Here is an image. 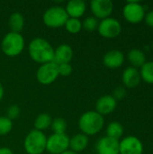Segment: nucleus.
<instances>
[{
  "mask_svg": "<svg viewBox=\"0 0 153 154\" xmlns=\"http://www.w3.org/2000/svg\"><path fill=\"white\" fill-rule=\"evenodd\" d=\"M28 53L33 61L41 65L53 61L54 48L47 40L37 37L32 39L29 43Z\"/></svg>",
  "mask_w": 153,
  "mask_h": 154,
  "instance_id": "f257e3e1",
  "label": "nucleus"
},
{
  "mask_svg": "<svg viewBox=\"0 0 153 154\" xmlns=\"http://www.w3.org/2000/svg\"><path fill=\"white\" fill-rule=\"evenodd\" d=\"M105 125L104 116L95 110L87 111L78 119V127L82 134L92 136L101 132Z\"/></svg>",
  "mask_w": 153,
  "mask_h": 154,
  "instance_id": "f03ea898",
  "label": "nucleus"
},
{
  "mask_svg": "<svg viewBox=\"0 0 153 154\" xmlns=\"http://www.w3.org/2000/svg\"><path fill=\"white\" fill-rule=\"evenodd\" d=\"M25 41L21 33L9 32L1 42V50L7 57H16L24 49Z\"/></svg>",
  "mask_w": 153,
  "mask_h": 154,
  "instance_id": "7ed1b4c3",
  "label": "nucleus"
},
{
  "mask_svg": "<svg viewBox=\"0 0 153 154\" xmlns=\"http://www.w3.org/2000/svg\"><path fill=\"white\" fill-rule=\"evenodd\" d=\"M46 142L47 136L44 132L33 129L24 138V151L27 154H42L46 151Z\"/></svg>",
  "mask_w": 153,
  "mask_h": 154,
  "instance_id": "20e7f679",
  "label": "nucleus"
},
{
  "mask_svg": "<svg viewBox=\"0 0 153 154\" xmlns=\"http://www.w3.org/2000/svg\"><path fill=\"white\" fill-rule=\"evenodd\" d=\"M68 19L69 16L65 8L60 5H55L48 8L42 15L43 23L47 27L52 29L64 26Z\"/></svg>",
  "mask_w": 153,
  "mask_h": 154,
  "instance_id": "39448f33",
  "label": "nucleus"
},
{
  "mask_svg": "<svg viewBox=\"0 0 153 154\" xmlns=\"http://www.w3.org/2000/svg\"><path fill=\"white\" fill-rule=\"evenodd\" d=\"M69 137L66 134H52L47 137L46 151L50 154H61L69 150Z\"/></svg>",
  "mask_w": 153,
  "mask_h": 154,
  "instance_id": "423d86ee",
  "label": "nucleus"
},
{
  "mask_svg": "<svg viewBox=\"0 0 153 154\" xmlns=\"http://www.w3.org/2000/svg\"><path fill=\"white\" fill-rule=\"evenodd\" d=\"M124 19L130 23H139L145 17V9L139 1H128L123 9Z\"/></svg>",
  "mask_w": 153,
  "mask_h": 154,
  "instance_id": "0eeeda50",
  "label": "nucleus"
},
{
  "mask_svg": "<svg viewBox=\"0 0 153 154\" xmlns=\"http://www.w3.org/2000/svg\"><path fill=\"white\" fill-rule=\"evenodd\" d=\"M97 32L102 37L106 39H114L119 36L121 33L122 25L117 19L108 17L99 22Z\"/></svg>",
  "mask_w": 153,
  "mask_h": 154,
  "instance_id": "6e6552de",
  "label": "nucleus"
},
{
  "mask_svg": "<svg viewBox=\"0 0 153 154\" xmlns=\"http://www.w3.org/2000/svg\"><path fill=\"white\" fill-rule=\"evenodd\" d=\"M59 77L58 65L54 61L41 64L36 72V78L41 85H50L56 81Z\"/></svg>",
  "mask_w": 153,
  "mask_h": 154,
  "instance_id": "1a4fd4ad",
  "label": "nucleus"
},
{
  "mask_svg": "<svg viewBox=\"0 0 153 154\" xmlns=\"http://www.w3.org/2000/svg\"><path fill=\"white\" fill-rule=\"evenodd\" d=\"M143 144L142 141L133 135H129L119 142V154H142Z\"/></svg>",
  "mask_w": 153,
  "mask_h": 154,
  "instance_id": "9d476101",
  "label": "nucleus"
},
{
  "mask_svg": "<svg viewBox=\"0 0 153 154\" xmlns=\"http://www.w3.org/2000/svg\"><path fill=\"white\" fill-rule=\"evenodd\" d=\"M90 9L94 17L103 20L110 17L114 10V4L111 0H92Z\"/></svg>",
  "mask_w": 153,
  "mask_h": 154,
  "instance_id": "9b49d317",
  "label": "nucleus"
},
{
  "mask_svg": "<svg viewBox=\"0 0 153 154\" xmlns=\"http://www.w3.org/2000/svg\"><path fill=\"white\" fill-rule=\"evenodd\" d=\"M97 154H119V141L107 136L100 138L96 144Z\"/></svg>",
  "mask_w": 153,
  "mask_h": 154,
  "instance_id": "f8f14e48",
  "label": "nucleus"
},
{
  "mask_svg": "<svg viewBox=\"0 0 153 154\" xmlns=\"http://www.w3.org/2000/svg\"><path fill=\"white\" fill-rule=\"evenodd\" d=\"M117 106V101L111 95H106L99 97L96 103V112L102 116L110 115Z\"/></svg>",
  "mask_w": 153,
  "mask_h": 154,
  "instance_id": "ddd939ff",
  "label": "nucleus"
},
{
  "mask_svg": "<svg viewBox=\"0 0 153 154\" xmlns=\"http://www.w3.org/2000/svg\"><path fill=\"white\" fill-rule=\"evenodd\" d=\"M74 56L73 49L71 46L66 43H62L59 45L56 49H54V58L53 61L57 64H63V63H70Z\"/></svg>",
  "mask_w": 153,
  "mask_h": 154,
  "instance_id": "4468645a",
  "label": "nucleus"
},
{
  "mask_svg": "<svg viewBox=\"0 0 153 154\" xmlns=\"http://www.w3.org/2000/svg\"><path fill=\"white\" fill-rule=\"evenodd\" d=\"M124 62V55L119 50H111L103 57V63L108 69H118Z\"/></svg>",
  "mask_w": 153,
  "mask_h": 154,
  "instance_id": "2eb2a0df",
  "label": "nucleus"
},
{
  "mask_svg": "<svg viewBox=\"0 0 153 154\" xmlns=\"http://www.w3.org/2000/svg\"><path fill=\"white\" fill-rule=\"evenodd\" d=\"M122 80L124 85V88H134L140 84L142 80L140 71L136 68L128 67L123 72Z\"/></svg>",
  "mask_w": 153,
  "mask_h": 154,
  "instance_id": "dca6fc26",
  "label": "nucleus"
},
{
  "mask_svg": "<svg viewBox=\"0 0 153 154\" xmlns=\"http://www.w3.org/2000/svg\"><path fill=\"white\" fill-rule=\"evenodd\" d=\"M69 18L79 19L82 17L87 10V4L83 0H70L64 7Z\"/></svg>",
  "mask_w": 153,
  "mask_h": 154,
  "instance_id": "f3484780",
  "label": "nucleus"
},
{
  "mask_svg": "<svg viewBox=\"0 0 153 154\" xmlns=\"http://www.w3.org/2000/svg\"><path fill=\"white\" fill-rule=\"evenodd\" d=\"M88 143H89L88 136L82 133H79V134H76L71 138H69V148L70 149V151L80 154V152H84L87 149Z\"/></svg>",
  "mask_w": 153,
  "mask_h": 154,
  "instance_id": "a211bd4d",
  "label": "nucleus"
},
{
  "mask_svg": "<svg viewBox=\"0 0 153 154\" xmlns=\"http://www.w3.org/2000/svg\"><path fill=\"white\" fill-rule=\"evenodd\" d=\"M8 26L11 32L20 33L24 27V17L20 12H14L8 18Z\"/></svg>",
  "mask_w": 153,
  "mask_h": 154,
  "instance_id": "6ab92c4d",
  "label": "nucleus"
},
{
  "mask_svg": "<svg viewBox=\"0 0 153 154\" xmlns=\"http://www.w3.org/2000/svg\"><path fill=\"white\" fill-rule=\"evenodd\" d=\"M128 60L133 68H142L146 62V56L140 49H132L128 52Z\"/></svg>",
  "mask_w": 153,
  "mask_h": 154,
  "instance_id": "aec40b11",
  "label": "nucleus"
},
{
  "mask_svg": "<svg viewBox=\"0 0 153 154\" xmlns=\"http://www.w3.org/2000/svg\"><path fill=\"white\" fill-rule=\"evenodd\" d=\"M51 122H52V118L49 114L41 113L34 120V124H33L34 129L41 132H44L46 129L50 127Z\"/></svg>",
  "mask_w": 153,
  "mask_h": 154,
  "instance_id": "412c9836",
  "label": "nucleus"
},
{
  "mask_svg": "<svg viewBox=\"0 0 153 154\" xmlns=\"http://www.w3.org/2000/svg\"><path fill=\"white\" fill-rule=\"evenodd\" d=\"M124 134V127L123 125L116 121L111 122L106 127V136L115 140L119 141V139Z\"/></svg>",
  "mask_w": 153,
  "mask_h": 154,
  "instance_id": "4be33fe9",
  "label": "nucleus"
},
{
  "mask_svg": "<svg viewBox=\"0 0 153 154\" xmlns=\"http://www.w3.org/2000/svg\"><path fill=\"white\" fill-rule=\"evenodd\" d=\"M141 79L148 83L153 84V61H146L141 68Z\"/></svg>",
  "mask_w": 153,
  "mask_h": 154,
  "instance_id": "5701e85b",
  "label": "nucleus"
},
{
  "mask_svg": "<svg viewBox=\"0 0 153 154\" xmlns=\"http://www.w3.org/2000/svg\"><path fill=\"white\" fill-rule=\"evenodd\" d=\"M64 27H65L66 31L71 34L78 33L82 30V21H80L79 19L69 17Z\"/></svg>",
  "mask_w": 153,
  "mask_h": 154,
  "instance_id": "b1692460",
  "label": "nucleus"
},
{
  "mask_svg": "<svg viewBox=\"0 0 153 154\" xmlns=\"http://www.w3.org/2000/svg\"><path fill=\"white\" fill-rule=\"evenodd\" d=\"M50 127H51V130L53 131V134H66L68 124L64 118L56 117L52 119Z\"/></svg>",
  "mask_w": 153,
  "mask_h": 154,
  "instance_id": "393cba45",
  "label": "nucleus"
},
{
  "mask_svg": "<svg viewBox=\"0 0 153 154\" xmlns=\"http://www.w3.org/2000/svg\"><path fill=\"white\" fill-rule=\"evenodd\" d=\"M99 24L98 19L94 16H87L82 21V29L87 32H94L97 30Z\"/></svg>",
  "mask_w": 153,
  "mask_h": 154,
  "instance_id": "a878e982",
  "label": "nucleus"
},
{
  "mask_svg": "<svg viewBox=\"0 0 153 154\" xmlns=\"http://www.w3.org/2000/svg\"><path fill=\"white\" fill-rule=\"evenodd\" d=\"M13 121L7 116H0V136L6 135L13 130Z\"/></svg>",
  "mask_w": 153,
  "mask_h": 154,
  "instance_id": "bb28decb",
  "label": "nucleus"
},
{
  "mask_svg": "<svg viewBox=\"0 0 153 154\" xmlns=\"http://www.w3.org/2000/svg\"><path fill=\"white\" fill-rule=\"evenodd\" d=\"M21 114V109L17 105H12L7 108L6 111V116L10 119V120H14L17 119L19 117Z\"/></svg>",
  "mask_w": 153,
  "mask_h": 154,
  "instance_id": "cd10ccee",
  "label": "nucleus"
},
{
  "mask_svg": "<svg viewBox=\"0 0 153 154\" xmlns=\"http://www.w3.org/2000/svg\"><path fill=\"white\" fill-rule=\"evenodd\" d=\"M58 70H59V76L68 77L72 73L73 68L70 65V63H63L58 65Z\"/></svg>",
  "mask_w": 153,
  "mask_h": 154,
  "instance_id": "c85d7f7f",
  "label": "nucleus"
},
{
  "mask_svg": "<svg viewBox=\"0 0 153 154\" xmlns=\"http://www.w3.org/2000/svg\"><path fill=\"white\" fill-rule=\"evenodd\" d=\"M113 97L118 101V100H122L126 97V88L123 86H119L117 88H115L114 93H113Z\"/></svg>",
  "mask_w": 153,
  "mask_h": 154,
  "instance_id": "c756f323",
  "label": "nucleus"
},
{
  "mask_svg": "<svg viewBox=\"0 0 153 154\" xmlns=\"http://www.w3.org/2000/svg\"><path fill=\"white\" fill-rule=\"evenodd\" d=\"M145 23L147 25H149L150 27L153 28V10L152 11H150L149 13H147L145 14Z\"/></svg>",
  "mask_w": 153,
  "mask_h": 154,
  "instance_id": "7c9ffc66",
  "label": "nucleus"
},
{
  "mask_svg": "<svg viewBox=\"0 0 153 154\" xmlns=\"http://www.w3.org/2000/svg\"><path fill=\"white\" fill-rule=\"evenodd\" d=\"M0 154H14L13 151L7 147H1L0 148Z\"/></svg>",
  "mask_w": 153,
  "mask_h": 154,
  "instance_id": "2f4dec72",
  "label": "nucleus"
},
{
  "mask_svg": "<svg viewBox=\"0 0 153 154\" xmlns=\"http://www.w3.org/2000/svg\"><path fill=\"white\" fill-rule=\"evenodd\" d=\"M4 94H5L4 87H3V85L1 84V82H0V101L3 99V97H4Z\"/></svg>",
  "mask_w": 153,
  "mask_h": 154,
  "instance_id": "473e14b6",
  "label": "nucleus"
},
{
  "mask_svg": "<svg viewBox=\"0 0 153 154\" xmlns=\"http://www.w3.org/2000/svg\"><path fill=\"white\" fill-rule=\"evenodd\" d=\"M61 154H79V153L74 152H72V151H70V150H68V151H66L65 152H63V153H61Z\"/></svg>",
  "mask_w": 153,
  "mask_h": 154,
  "instance_id": "72a5a7b5",
  "label": "nucleus"
}]
</instances>
